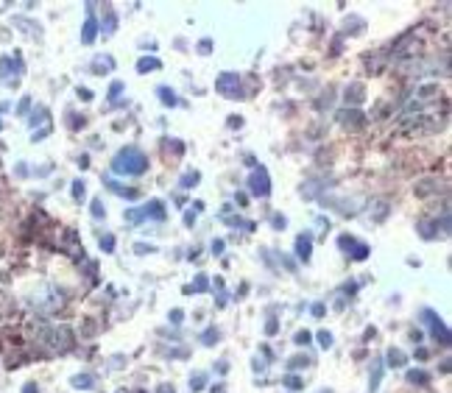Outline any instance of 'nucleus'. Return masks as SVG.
Returning <instances> with one entry per match:
<instances>
[{
  "instance_id": "5701e85b",
  "label": "nucleus",
  "mask_w": 452,
  "mask_h": 393,
  "mask_svg": "<svg viewBox=\"0 0 452 393\" xmlns=\"http://www.w3.org/2000/svg\"><path fill=\"white\" fill-rule=\"evenodd\" d=\"M204 385H207V374L198 371V374H193V377H190V391H201Z\"/></svg>"
},
{
  "instance_id": "4be33fe9",
  "label": "nucleus",
  "mask_w": 452,
  "mask_h": 393,
  "mask_svg": "<svg viewBox=\"0 0 452 393\" xmlns=\"http://www.w3.org/2000/svg\"><path fill=\"white\" fill-rule=\"evenodd\" d=\"M84 196H87V184L81 182V179H76V182H73V198H76V201H84Z\"/></svg>"
},
{
  "instance_id": "7c9ffc66",
  "label": "nucleus",
  "mask_w": 452,
  "mask_h": 393,
  "mask_svg": "<svg viewBox=\"0 0 452 393\" xmlns=\"http://www.w3.org/2000/svg\"><path fill=\"white\" fill-rule=\"evenodd\" d=\"M285 385H288L290 391H299V388H302V379L299 377H285Z\"/></svg>"
},
{
  "instance_id": "a19ab883",
  "label": "nucleus",
  "mask_w": 452,
  "mask_h": 393,
  "mask_svg": "<svg viewBox=\"0 0 452 393\" xmlns=\"http://www.w3.org/2000/svg\"><path fill=\"white\" fill-rule=\"evenodd\" d=\"M313 315H316V318L324 315V304H313Z\"/></svg>"
},
{
  "instance_id": "20e7f679",
  "label": "nucleus",
  "mask_w": 452,
  "mask_h": 393,
  "mask_svg": "<svg viewBox=\"0 0 452 393\" xmlns=\"http://www.w3.org/2000/svg\"><path fill=\"white\" fill-rule=\"evenodd\" d=\"M422 321H424V326L430 329L433 340H438L441 346H450V329H447V323L438 318V312H433V309H422Z\"/></svg>"
},
{
  "instance_id": "c03bdc74",
  "label": "nucleus",
  "mask_w": 452,
  "mask_h": 393,
  "mask_svg": "<svg viewBox=\"0 0 452 393\" xmlns=\"http://www.w3.org/2000/svg\"><path fill=\"white\" fill-rule=\"evenodd\" d=\"M156 393H176V391H173V385H159V388H156Z\"/></svg>"
},
{
  "instance_id": "f3484780",
  "label": "nucleus",
  "mask_w": 452,
  "mask_h": 393,
  "mask_svg": "<svg viewBox=\"0 0 452 393\" xmlns=\"http://www.w3.org/2000/svg\"><path fill=\"white\" fill-rule=\"evenodd\" d=\"M408 382H410V385H427L430 377H427L424 371H408Z\"/></svg>"
},
{
  "instance_id": "393cba45",
  "label": "nucleus",
  "mask_w": 452,
  "mask_h": 393,
  "mask_svg": "<svg viewBox=\"0 0 452 393\" xmlns=\"http://www.w3.org/2000/svg\"><path fill=\"white\" fill-rule=\"evenodd\" d=\"M215 340H218V329H215V326H210V329L201 335V343H204V346H212Z\"/></svg>"
},
{
  "instance_id": "49530a36",
  "label": "nucleus",
  "mask_w": 452,
  "mask_h": 393,
  "mask_svg": "<svg viewBox=\"0 0 452 393\" xmlns=\"http://www.w3.org/2000/svg\"><path fill=\"white\" fill-rule=\"evenodd\" d=\"M229 126H232V128H234V126L240 128V126H243V117H229Z\"/></svg>"
},
{
  "instance_id": "9b49d317",
  "label": "nucleus",
  "mask_w": 452,
  "mask_h": 393,
  "mask_svg": "<svg viewBox=\"0 0 452 393\" xmlns=\"http://www.w3.org/2000/svg\"><path fill=\"white\" fill-rule=\"evenodd\" d=\"M385 360L391 363V368H402V365L408 363V354H405L402 349H388V354H385Z\"/></svg>"
},
{
  "instance_id": "1a4fd4ad",
  "label": "nucleus",
  "mask_w": 452,
  "mask_h": 393,
  "mask_svg": "<svg viewBox=\"0 0 452 393\" xmlns=\"http://www.w3.org/2000/svg\"><path fill=\"white\" fill-rule=\"evenodd\" d=\"M101 31H104L106 36L117 31V14H114L112 6H104V22H101Z\"/></svg>"
},
{
  "instance_id": "473e14b6",
  "label": "nucleus",
  "mask_w": 452,
  "mask_h": 393,
  "mask_svg": "<svg viewBox=\"0 0 452 393\" xmlns=\"http://www.w3.org/2000/svg\"><path fill=\"white\" fill-rule=\"evenodd\" d=\"M8 73H11V59H0V76H8Z\"/></svg>"
},
{
  "instance_id": "423d86ee",
  "label": "nucleus",
  "mask_w": 452,
  "mask_h": 393,
  "mask_svg": "<svg viewBox=\"0 0 452 393\" xmlns=\"http://www.w3.org/2000/svg\"><path fill=\"white\" fill-rule=\"evenodd\" d=\"M338 246L346 248V251H352L354 260H366V257H368V246H366V243H357V240L349 237V234H340V237H338Z\"/></svg>"
},
{
  "instance_id": "c85d7f7f",
  "label": "nucleus",
  "mask_w": 452,
  "mask_h": 393,
  "mask_svg": "<svg viewBox=\"0 0 452 393\" xmlns=\"http://www.w3.org/2000/svg\"><path fill=\"white\" fill-rule=\"evenodd\" d=\"M104 215H106L104 204H101V198H95V201H92V218H104Z\"/></svg>"
},
{
  "instance_id": "7ed1b4c3",
  "label": "nucleus",
  "mask_w": 452,
  "mask_h": 393,
  "mask_svg": "<svg viewBox=\"0 0 452 393\" xmlns=\"http://www.w3.org/2000/svg\"><path fill=\"white\" fill-rule=\"evenodd\" d=\"M215 92H221V95L229 100H240L243 98L240 76H237V73H221V76L215 78Z\"/></svg>"
},
{
  "instance_id": "09e8293b",
  "label": "nucleus",
  "mask_w": 452,
  "mask_h": 393,
  "mask_svg": "<svg viewBox=\"0 0 452 393\" xmlns=\"http://www.w3.org/2000/svg\"><path fill=\"white\" fill-rule=\"evenodd\" d=\"M318 393H332V391H318Z\"/></svg>"
},
{
  "instance_id": "a878e982",
  "label": "nucleus",
  "mask_w": 452,
  "mask_h": 393,
  "mask_svg": "<svg viewBox=\"0 0 452 393\" xmlns=\"http://www.w3.org/2000/svg\"><path fill=\"white\" fill-rule=\"evenodd\" d=\"M310 340H313V335H310V332H307V329L296 332V337H293V343H296V346H307V343H310Z\"/></svg>"
},
{
  "instance_id": "f03ea898",
  "label": "nucleus",
  "mask_w": 452,
  "mask_h": 393,
  "mask_svg": "<svg viewBox=\"0 0 452 393\" xmlns=\"http://www.w3.org/2000/svg\"><path fill=\"white\" fill-rule=\"evenodd\" d=\"M123 218H126V223H140V220H148V218L165 220V218H168V209H165V204L159 201V198H154V201L137 206V209H126Z\"/></svg>"
},
{
  "instance_id": "412c9836",
  "label": "nucleus",
  "mask_w": 452,
  "mask_h": 393,
  "mask_svg": "<svg viewBox=\"0 0 452 393\" xmlns=\"http://www.w3.org/2000/svg\"><path fill=\"white\" fill-rule=\"evenodd\" d=\"M346 100L360 103V100H363V84H352V90H346Z\"/></svg>"
},
{
  "instance_id": "58836bf2",
  "label": "nucleus",
  "mask_w": 452,
  "mask_h": 393,
  "mask_svg": "<svg viewBox=\"0 0 452 393\" xmlns=\"http://www.w3.org/2000/svg\"><path fill=\"white\" fill-rule=\"evenodd\" d=\"M78 98H81V100H92V92H90V90H81V87H78Z\"/></svg>"
},
{
  "instance_id": "39448f33",
  "label": "nucleus",
  "mask_w": 452,
  "mask_h": 393,
  "mask_svg": "<svg viewBox=\"0 0 452 393\" xmlns=\"http://www.w3.org/2000/svg\"><path fill=\"white\" fill-rule=\"evenodd\" d=\"M248 190H251V196L257 198H265L271 193V176L265 168H254L251 173H248Z\"/></svg>"
},
{
  "instance_id": "b1692460",
  "label": "nucleus",
  "mask_w": 452,
  "mask_h": 393,
  "mask_svg": "<svg viewBox=\"0 0 452 393\" xmlns=\"http://www.w3.org/2000/svg\"><path fill=\"white\" fill-rule=\"evenodd\" d=\"M229 226H240V229H246V232H254V223L251 220H243V218H224Z\"/></svg>"
},
{
  "instance_id": "dca6fc26",
  "label": "nucleus",
  "mask_w": 452,
  "mask_h": 393,
  "mask_svg": "<svg viewBox=\"0 0 452 393\" xmlns=\"http://www.w3.org/2000/svg\"><path fill=\"white\" fill-rule=\"evenodd\" d=\"M196 182H198V170H187V173L179 179V187H182V190H190Z\"/></svg>"
},
{
  "instance_id": "bb28decb",
  "label": "nucleus",
  "mask_w": 452,
  "mask_h": 393,
  "mask_svg": "<svg viewBox=\"0 0 452 393\" xmlns=\"http://www.w3.org/2000/svg\"><path fill=\"white\" fill-rule=\"evenodd\" d=\"M98 243H101V248H104L106 254H112V248H114V237H112V234H104Z\"/></svg>"
},
{
  "instance_id": "2eb2a0df",
  "label": "nucleus",
  "mask_w": 452,
  "mask_h": 393,
  "mask_svg": "<svg viewBox=\"0 0 452 393\" xmlns=\"http://www.w3.org/2000/svg\"><path fill=\"white\" fill-rule=\"evenodd\" d=\"M207 288H210V282H207V276H204V274H198L196 279H193V285L187 288V293H204Z\"/></svg>"
},
{
  "instance_id": "4c0bfd02",
  "label": "nucleus",
  "mask_w": 452,
  "mask_h": 393,
  "mask_svg": "<svg viewBox=\"0 0 452 393\" xmlns=\"http://www.w3.org/2000/svg\"><path fill=\"white\" fill-rule=\"evenodd\" d=\"M210 393H226V385L224 382H215V385L210 388Z\"/></svg>"
},
{
  "instance_id": "ea45409f",
  "label": "nucleus",
  "mask_w": 452,
  "mask_h": 393,
  "mask_svg": "<svg viewBox=\"0 0 452 393\" xmlns=\"http://www.w3.org/2000/svg\"><path fill=\"white\" fill-rule=\"evenodd\" d=\"M170 318H173V323H182L184 312H182V309H173V312H170Z\"/></svg>"
},
{
  "instance_id": "0eeeda50",
  "label": "nucleus",
  "mask_w": 452,
  "mask_h": 393,
  "mask_svg": "<svg viewBox=\"0 0 452 393\" xmlns=\"http://www.w3.org/2000/svg\"><path fill=\"white\" fill-rule=\"evenodd\" d=\"M310 254H313V234L304 232L296 237V257L302 262H310Z\"/></svg>"
},
{
  "instance_id": "37998d69",
  "label": "nucleus",
  "mask_w": 452,
  "mask_h": 393,
  "mask_svg": "<svg viewBox=\"0 0 452 393\" xmlns=\"http://www.w3.org/2000/svg\"><path fill=\"white\" fill-rule=\"evenodd\" d=\"M22 393H39V388H36L34 382H28V385L22 388Z\"/></svg>"
},
{
  "instance_id": "6ab92c4d",
  "label": "nucleus",
  "mask_w": 452,
  "mask_h": 393,
  "mask_svg": "<svg viewBox=\"0 0 452 393\" xmlns=\"http://www.w3.org/2000/svg\"><path fill=\"white\" fill-rule=\"evenodd\" d=\"M70 382H73L76 388H92V382H95V379H92V374H76Z\"/></svg>"
},
{
  "instance_id": "2f4dec72",
  "label": "nucleus",
  "mask_w": 452,
  "mask_h": 393,
  "mask_svg": "<svg viewBox=\"0 0 452 393\" xmlns=\"http://www.w3.org/2000/svg\"><path fill=\"white\" fill-rule=\"evenodd\" d=\"M120 92H123V81H114V84L109 87V98L114 100V98H117V95H120Z\"/></svg>"
},
{
  "instance_id": "8fccbe9b",
  "label": "nucleus",
  "mask_w": 452,
  "mask_h": 393,
  "mask_svg": "<svg viewBox=\"0 0 452 393\" xmlns=\"http://www.w3.org/2000/svg\"><path fill=\"white\" fill-rule=\"evenodd\" d=\"M0 128H3V123H0Z\"/></svg>"
},
{
  "instance_id": "a18cd8bd",
  "label": "nucleus",
  "mask_w": 452,
  "mask_h": 393,
  "mask_svg": "<svg viewBox=\"0 0 452 393\" xmlns=\"http://www.w3.org/2000/svg\"><path fill=\"white\" fill-rule=\"evenodd\" d=\"M28 106H31V100H28V98H22V103H20V114H25V112H28Z\"/></svg>"
},
{
  "instance_id": "f257e3e1",
  "label": "nucleus",
  "mask_w": 452,
  "mask_h": 393,
  "mask_svg": "<svg viewBox=\"0 0 452 393\" xmlns=\"http://www.w3.org/2000/svg\"><path fill=\"white\" fill-rule=\"evenodd\" d=\"M112 170L117 176H142L148 170V156L142 154L137 145H126L112 159Z\"/></svg>"
},
{
  "instance_id": "de8ad7c7",
  "label": "nucleus",
  "mask_w": 452,
  "mask_h": 393,
  "mask_svg": "<svg viewBox=\"0 0 452 393\" xmlns=\"http://www.w3.org/2000/svg\"><path fill=\"white\" fill-rule=\"evenodd\" d=\"M218 371H221V374L229 371V363H226V360H221V363H218Z\"/></svg>"
},
{
  "instance_id": "4468645a",
  "label": "nucleus",
  "mask_w": 452,
  "mask_h": 393,
  "mask_svg": "<svg viewBox=\"0 0 452 393\" xmlns=\"http://www.w3.org/2000/svg\"><path fill=\"white\" fill-rule=\"evenodd\" d=\"M162 64H159V59H154V56H142L140 62H137V70L140 73H148V70H159Z\"/></svg>"
},
{
  "instance_id": "cd10ccee",
  "label": "nucleus",
  "mask_w": 452,
  "mask_h": 393,
  "mask_svg": "<svg viewBox=\"0 0 452 393\" xmlns=\"http://www.w3.org/2000/svg\"><path fill=\"white\" fill-rule=\"evenodd\" d=\"M92 67H95V70H101V67H104V70H112L114 62H112V59H101V56H98L95 62H92Z\"/></svg>"
},
{
  "instance_id": "f704fd0d",
  "label": "nucleus",
  "mask_w": 452,
  "mask_h": 393,
  "mask_svg": "<svg viewBox=\"0 0 452 393\" xmlns=\"http://www.w3.org/2000/svg\"><path fill=\"white\" fill-rule=\"evenodd\" d=\"M271 223H274V229H285V223H288V220H285L282 215H274V218H271Z\"/></svg>"
},
{
  "instance_id": "6e6552de",
  "label": "nucleus",
  "mask_w": 452,
  "mask_h": 393,
  "mask_svg": "<svg viewBox=\"0 0 452 393\" xmlns=\"http://www.w3.org/2000/svg\"><path fill=\"white\" fill-rule=\"evenodd\" d=\"M95 34H98V22L92 17V6H87V22H84V28H81V42L92 45L95 42Z\"/></svg>"
},
{
  "instance_id": "ddd939ff",
  "label": "nucleus",
  "mask_w": 452,
  "mask_h": 393,
  "mask_svg": "<svg viewBox=\"0 0 452 393\" xmlns=\"http://www.w3.org/2000/svg\"><path fill=\"white\" fill-rule=\"evenodd\" d=\"M156 95H159V100H162L165 106H179L176 92L170 90V87H159V90H156Z\"/></svg>"
},
{
  "instance_id": "79ce46f5",
  "label": "nucleus",
  "mask_w": 452,
  "mask_h": 393,
  "mask_svg": "<svg viewBox=\"0 0 452 393\" xmlns=\"http://www.w3.org/2000/svg\"><path fill=\"white\" fill-rule=\"evenodd\" d=\"M279 329V323L276 321H271V323H265V332H268V335H274V332Z\"/></svg>"
},
{
  "instance_id": "f8f14e48",
  "label": "nucleus",
  "mask_w": 452,
  "mask_h": 393,
  "mask_svg": "<svg viewBox=\"0 0 452 393\" xmlns=\"http://www.w3.org/2000/svg\"><path fill=\"white\" fill-rule=\"evenodd\" d=\"M106 187L112 190V193H117V196H126V198H131V201H134L137 196H140V190H134V187H123V184H117V182H106Z\"/></svg>"
},
{
  "instance_id": "aec40b11",
  "label": "nucleus",
  "mask_w": 452,
  "mask_h": 393,
  "mask_svg": "<svg viewBox=\"0 0 452 393\" xmlns=\"http://www.w3.org/2000/svg\"><path fill=\"white\" fill-rule=\"evenodd\" d=\"M382 379V363L380 360H374V371H371V379H368V385H371V391H377V385H380Z\"/></svg>"
},
{
  "instance_id": "72a5a7b5",
  "label": "nucleus",
  "mask_w": 452,
  "mask_h": 393,
  "mask_svg": "<svg viewBox=\"0 0 452 393\" xmlns=\"http://www.w3.org/2000/svg\"><path fill=\"white\" fill-rule=\"evenodd\" d=\"M134 251H137V254H156V248H154V246H145V243H137Z\"/></svg>"
},
{
  "instance_id": "c756f323",
  "label": "nucleus",
  "mask_w": 452,
  "mask_h": 393,
  "mask_svg": "<svg viewBox=\"0 0 452 393\" xmlns=\"http://www.w3.org/2000/svg\"><path fill=\"white\" fill-rule=\"evenodd\" d=\"M318 346H321V349H330V346H332V335H330V332H318Z\"/></svg>"
},
{
  "instance_id": "e433bc0d",
  "label": "nucleus",
  "mask_w": 452,
  "mask_h": 393,
  "mask_svg": "<svg viewBox=\"0 0 452 393\" xmlns=\"http://www.w3.org/2000/svg\"><path fill=\"white\" fill-rule=\"evenodd\" d=\"M224 251V240H212V254H221Z\"/></svg>"
},
{
  "instance_id": "c9c22d12",
  "label": "nucleus",
  "mask_w": 452,
  "mask_h": 393,
  "mask_svg": "<svg viewBox=\"0 0 452 393\" xmlns=\"http://www.w3.org/2000/svg\"><path fill=\"white\" fill-rule=\"evenodd\" d=\"M210 48H212L210 39H201V42H198V50H201V53H210Z\"/></svg>"
},
{
  "instance_id": "a211bd4d",
  "label": "nucleus",
  "mask_w": 452,
  "mask_h": 393,
  "mask_svg": "<svg viewBox=\"0 0 452 393\" xmlns=\"http://www.w3.org/2000/svg\"><path fill=\"white\" fill-rule=\"evenodd\" d=\"M310 365V357L307 354H299V357H290L288 360V368H293V371H299V368H307Z\"/></svg>"
},
{
  "instance_id": "9d476101",
  "label": "nucleus",
  "mask_w": 452,
  "mask_h": 393,
  "mask_svg": "<svg viewBox=\"0 0 452 393\" xmlns=\"http://www.w3.org/2000/svg\"><path fill=\"white\" fill-rule=\"evenodd\" d=\"M338 120L343 123V126H352V128H357V126H363V114L360 112H338Z\"/></svg>"
}]
</instances>
